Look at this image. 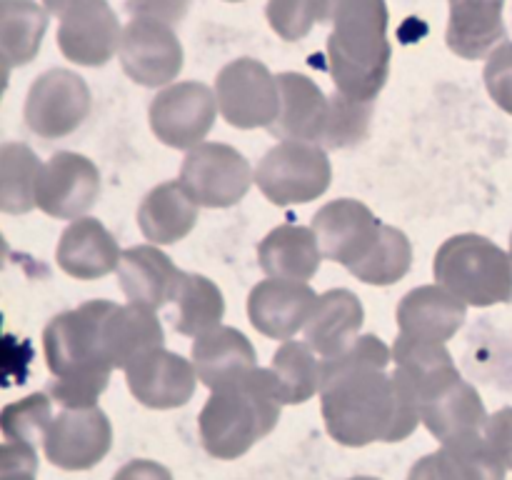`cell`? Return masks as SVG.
Segmentation results:
<instances>
[{
	"mask_svg": "<svg viewBox=\"0 0 512 480\" xmlns=\"http://www.w3.org/2000/svg\"><path fill=\"white\" fill-rule=\"evenodd\" d=\"M360 365L325 375L320 388L325 428L348 448L370 443H398L420 423V400L398 373Z\"/></svg>",
	"mask_w": 512,
	"mask_h": 480,
	"instance_id": "obj_1",
	"label": "cell"
},
{
	"mask_svg": "<svg viewBox=\"0 0 512 480\" xmlns=\"http://www.w3.org/2000/svg\"><path fill=\"white\" fill-rule=\"evenodd\" d=\"M110 300H88L80 308L55 315L43 330V350L55 375L48 395L63 408L95 405L110 383L113 363L105 355L103 325Z\"/></svg>",
	"mask_w": 512,
	"mask_h": 480,
	"instance_id": "obj_2",
	"label": "cell"
},
{
	"mask_svg": "<svg viewBox=\"0 0 512 480\" xmlns=\"http://www.w3.org/2000/svg\"><path fill=\"white\" fill-rule=\"evenodd\" d=\"M328 70L338 93L373 103L390 73L385 0H333Z\"/></svg>",
	"mask_w": 512,
	"mask_h": 480,
	"instance_id": "obj_3",
	"label": "cell"
},
{
	"mask_svg": "<svg viewBox=\"0 0 512 480\" xmlns=\"http://www.w3.org/2000/svg\"><path fill=\"white\" fill-rule=\"evenodd\" d=\"M280 405L270 368H255L245 378L215 388L198 415L203 448L220 460L240 458L273 433Z\"/></svg>",
	"mask_w": 512,
	"mask_h": 480,
	"instance_id": "obj_4",
	"label": "cell"
},
{
	"mask_svg": "<svg viewBox=\"0 0 512 480\" xmlns=\"http://www.w3.org/2000/svg\"><path fill=\"white\" fill-rule=\"evenodd\" d=\"M435 280L468 305L488 308L512 298V258L493 240L460 233L435 253Z\"/></svg>",
	"mask_w": 512,
	"mask_h": 480,
	"instance_id": "obj_5",
	"label": "cell"
},
{
	"mask_svg": "<svg viewBox=\"0 0 512 480\" xmlns=\"http://www.w3.org/2000/svg\"><path fill=\"white\" fill-rule=\"evenodd\" d=\"M333 180L323 145L280 140L255 168V183L273 205H300L318 200Z\"/></svg>",
	"mask_w": 512,
	"mask_h": 480,
	"instance_id": "obj_6",
	"label": "cell"
},
{
	"mask_svg": "<svg viewBox=\"0 0 512 480\" xmlns=\"http://www.w3.org/2000/svg\"><path fill=\"white\" fill-rule=\"evenodd\" d=\"M248 158L233 145L200 143L185 155L180 183L200 208H233L253 183Z\"/></svg>",
	"mask_w": 512,
	"mask_h": 480,
	"instance_id": "obj_7",
	"label": "cell"
},
{
	"mask_svg": "<svg viewBox=\"0 0 512 480\" xmlns=\"http://www.w3.org/2000/svg\"><path fill=\"white\" fill-rule=\"evenodd\" d=\"M220 115L233 128H270L280 113L278 78L260 60L240 58L225 65L215 78Z\"/></svg>",
	"mask_w": 512,
	"mask_h": 480,
	"instance_id": "obj_8",
	"label": "cell"
},
{
	"mask_svg": "<svg viewBox=\"0 0 512 480\" xmlns=\"http://www.w3.org/2000/svg\"><path fill=\"white\" fill-rule=\"evenodd\" d=\"M90 115V90L80 75L53 68L33 80L25 98V123L45 140L75 133Z\"/></svg>",
	"mask_w": 512,
	"mask_h": 480,
	"instance_id": "obj_9",
	"label": "cell"
},
{
	"mask_svg": "<svg viewBox=\"0 0 512 480\" xmlns=\"http://www.w3.org/2000/svg\"><path fill=\"white\" fill-rule=\"evenodd\" d=\"M218 115V98L198 80L168 85L150 103V128L170 148H195L210 133Z\"/></svg>",
	"mask_w": 512,
	"mask_h": 480,
	"instance_id": "obj_10",
	"label": "cell"
},
{
	"mask_svg": "<svg viewBox=\"0 0 512 480\" xmlns=\"http://www.w3.org/2000/svg\"><path fill=\"white\" fill-rule=\"evenodd\" d=\"M120 65L133 83L160 88L173 83L183 70V45L168 23L135 18L125 25L120 40Z\"/></svg>",
	"mask_w": 512,
	"mask_h": 480,
	"instance_id": "obj_11",
	"label": "cell"
},
{
	"mask_svg": "<svg viewBox=\"0 0 512 480\" xmlns=\"http://www.w3.org/2000/svg\"><path fill=\"white\" fill-rule=\"evenodd\" d=\"M100 195V173L93 160L60 150L40 168L35 205L58 220H78Z\"/></svg>",
	"mask_w": 512,
	"mask_h": 480,
	"instance_id": "obj_12",
	"label": "cell"
},
{
	"mask_svg": "<svg viewBox=\"0 0 512 480\" xmlns=\"http://www.w3.org/2000/svg\"><path fill=\"white\" fill-rule=\"evenodd\" d=\"M113 445L110 420L98 405L63 408L45 435V458L60 470H90Z\"/></svg>",
	"mask_w": 512,
	"mask_h": 480,
	"instance_id": "obj_13",
	"label": "cell"
},
{
	"mask_svg": "<svg viewBox=\"0 0 512 480\" xmlns=\"http://www.w3.org/2000/svg\"><path fill=\"white\" fill-rule=\"evenodd\" d=\"M120 23L105 0H80L60 15L58 48L70 63L98 68L120 50Z\"/></svg>",
	"mask_w": 512,
	"mask_h": 480,
	"instance_id": "obj_14",
	"label": "cell"
},
{
	"mask_svg": "<svg viewBox=\"0 0 512 480\" xmlns=\"http://www.w3.org/2000/svg\"><path fill=\"white\" fill-rule=\"evenodd\" d=\"M380 225L383 223L375 218L373 210L353 198L333 200L313 215V230L323 258L345 265L348 270L373 248Z\"/></svg>",
	"mask_w": 512,
	"mask_h": 480,
	"instance_id": "obj_15",
	"label": "cell"
},
{
	"mask_svg": "<svg viewBox=\"0 0 512 480\" xmlns=\"http://www.w3.org/2000/svg\"><path fill=\"white\" fill-rule=\"evenodd\" d=\"M128 388L138 403L153 410L180 408L198 385V370L190 360L165 348H153L125 368Z\"/></svg>",
	"mask_w": 512,
	"mask_h": 480,
	"instance_id": "obj_16",
	"label": "cell"
},
{
	"mask_svg": "<svg viewBox=\"0 0 512 480\" xmlns=\"http://www.w3.org/2000/svg\"><path fill=\"white\" fill-rule=\"evenodd\" d=\"M315 303L318 295L308 283L268 278L250 290L248 318L258 333L288 340L308 325Z\"/></svg>",
	"mask_w": 512,
	"mask_h": 480,
	"instance_id": "obj_17",
	"label": "cell"
},
{
	"mask_svg": "<svg viewBox=\"0 0 512 480\" xmlns=\"http://www.w3.org/2000/svg\"><path fill=\"white\" fill-rule=\"evenodd\" d=\"M420 423L440 443H453L483 433L488 425V413L478 390L465 383L463 375H455L420 400Z\"/></svg>",
	"mask_w": 512,
	"mask_h": 480,
	"instance_id": "obj_18",
	"label": "cell"
},
{
	"mask_svg": "<svg viewBox=\"0 0 512 480\" xmlns=\"http://www.w3.org/2000/svg\"><path fill=\"white\" fill-rule=\"evenodd\" d=\"M280 113L270 125V133L280 140H305L323 145L330 120V98L300 73H280Z\"/></svg>",
	"mask_w": 512,
	"mask_h": 480,
	"instance_id": "obj_19",
	"label": "cell"
},
{
	"mask_svg": "<svg viewBox=\"0 0 512 480\" xmlns=\"http://www.w3.org/2000/svg\"><path fill=\"white\" fill-rule=\"evenodd\" d=\"M465 308L468 303L440 283L420 285L400 300L395 318H398L400 335L445 343L463 328Z\"/></svg>",
	"mask_w": 512,
	"mask_h": 480,
	"instance_id": "obj_20",
	"label": "cell"
},
{
	"mask_svg": "<svg viewBox=\"0 0 512 480\" xmlns=\"http://www.w3.org/2000/svg\"><path fill=\"white\" fill-rule=\"evenodd\" d=\"M120 248L100 220L78 218L63 230L55 248V263L78 280H98L120 265Z\"/></svg>",
	"mask_w": 512,
	"mask_h": 480,
	"instance_id": "obj_21",
	"label": "cell"
},
{
	"mask_svg": "<svg viewBox=\"0 0 512 480\" xmlns=\"http://www.w3.org/2000/svg\"><path fill=\"white\" fill-rule=\"evenodd\" d=\"M183 270L155 245H135L120 255L118 285L130 303L163 308L178 293Z\"/></svg>",
	"mask_w": 512,
	"mask_h": 480,
	"instance_id": "obj_22",
	"label": "cell"
},
{
	"mask_svg": "<svg viewBox=\"0 0 512 480\" xmlns=\"http://www.w3.org/2000/svg\"><path fill=\"white\" fill-rule=\"evenodd\" d=\"M363 320L365 310L358 295L345 288L328 290L318 298L305 325V343L320 355V360L335 358L358 338Z\"/></svg>",
	"mask_w": 512,
	"mask_h": 480,
	"instance_id": "obj_23",
	"label": "cell"
},
{
	"mask_svg": "<svg viewBox=\"0 0 512 480\" xmlns=\"http://www.w3.org/2000/svg\"><path fill=\"white\" fill-rule=\"evenodd\" d=\"M255 360L258 358L253 343L238 328L228 325L198 335L193 343V365L198 370V380L210 390L223 388L253 373L258 368Z\"/></svg>",
	"mask_w": 512,
	"mask_h": 480,
	"instance_id": "obj_24",
	"label": "cell"
},
{
	"mask_svg": "<svg viewBox=\"0 0 512 480\" xmlns=\"http://www.w3.org/2000/svg\"><path fill=\"white\" fill-rule=\"evenodd\" d=\"M323 250L313 228L280 225L270 230L258 245V263L270 278L308 283L320 268Z\"/></svg>",
	"mask_w": 512,
	"mask_h": 480,
	"instance_id": "obj_25",
	"label": "cell"
},
{
	"mask_svg": "<svg viewBox=\"0 0 512 480\" xmlns=\"http://www.w3.org/2000/svg\"><path fill=\"white\" fill-rule=\"evenodd\" d=\"M503 0H450L448 48L465 60L485 58L503 40Z\"/></svg>",
	"mask_w": 512,
	"mask_h": 480,
	"instance_id": "obj_26",
	"label": "cell"
},
{
	"mask_svg": "<svg viewBox=\"0 0 512 480\" xmlns=\"http://www.w3.org/2000/svg\"><path fill=\"white\" fill-rule=\"evenodd\" d=\"M163 325L153 308L140 303L113 305L103 325L105 355L113 368H128L135 358L153 348H163Z\"/></svg>",
	"mask_w": 512,
	"mask_h": 480,
	"instance_id": "obj_27",
	"label": "cell"
},
{
	"mask_svg": "<svg viewBox=\"0 0 512 480\" xmlns=\"http://www.w3.org/2000/svg\"><path fill=\"white\" fill-rule=\"evenodd\" d=\"M198 220V203L180 180H168L150 190L138 208V228L153 245H173L183 240Z\"/></svg>",
	"mask_w": 512,
	"mask_h": 480,
	"instance_id": "obj_28",
	"label": "cell"
},
{
	"mask_svg": "<svg viewBox=\"0 0 512 480\" xmlns=\"http://www.w3.org/2000/svg\"><path fill=\"white\" fill-rule=\"evenodd\" d=\"M393 363L395 373L415 390L418 400H423L438 385L460 375L445 343L408 338V335H398V340H395Z\"/></svg>",
	"mask_w": 512,
	"mask_h": 480,
	"instance_id": "obj_29",
	"label": "cell"
},
{
	"mask_svg": "<svg viewBox=\"0 0 512 480\" xmlns=\"http://www.w3.org/2000/svg\"><path fill=\"white\" fill-rule=\"evenodd\" d=\"M48 30V8L35 0H3L0 3V50L5 70L33 63Z\"/></svg>",
	"mask_w": 512,
	"mask_h": 480,
	"instance_id": "obj_30",
	"label": "cell"
},
{
	"mask_svg": "<svg viewBox=\"0 0 512 480\" xmlns=\"http://www.w3.org/2000/svg\"><path fill=\"white\" fill-rule=\"evenodd\" d=\"M315 350L300 340H285L273 355L270 373L275 378L278 398L283 405L308 403L323 388V370Z\"/></svg>",
	"mask_w": 512,
	"mask_h": 480,
	"instance_id": "obj_31",
	"label": "cell"
},
{
	"mask_svg": "<svg viewBox=\"0 0 512 480\" xmlns=\"http://www.w3.org/2000/svg\"><path fill=\"white\" fill-rule=\"evenodd\" d=\"M173 300L175 308H178L173 328L180 335L198 338V335L220 328V320L225 315V298L218 285L205 275L183 273Z\"/></svg>",
	"mask_w": 512,
	"mask_h": 480,
	"instance_id": "obj_32",
	"label": "cell"
},
{
	"mask_svg": "<svg viewBox=\"0 0 512 480\" xmlns=\"http://www.w3.org/2000/svg\"><path fill=\"white\" fill-rule=\"evenodd\" d=\"M43 165L23 143H3L0 148V210L10 215L30 213L35 205V188Z\"/></svg>",
	"mask_w": 512,
	"mask_h": 480,
	"instance_id": "obj_33",
	"label": "cell"
},
{
	"mask_svg": "<svg viewBox=\"0 0 512 480\" xmlns=\"http://www.w3.org/2000/svg\"><path fill=\"white\" fill-rule=\"evenodd\" d=\"M410 263H413V245L408 235L393 225H380L373 248L358 265L350 268V273L368 285H395L408 275Z\"/></svg>",
	"mask_w": 512,
	"mask_h": 480,
	"instance_id": "obj_34",
	"label": "cell"
},
{
	"mask_svg": "<svg viewBox=\"0 0 512 480\" xmlns=\"http://www.w3.org/2000/svg\"><path fill=\"white\" fill-rule=\"evenodd\" d=\"M435 455L448 480H505V463L483 433L443 443Z\"/></svg>",
	"mask_w": 512,
	"mask_h": 480,
	"instance_id": "obj_35",
	"label": "cell"
},
{
	"mask_svg": "<svg viewBox=\"0 0 512 480\" xmlns=\"http://www.w3.org/2000/svg\"><path fill=\"white\" fill-rule=\"evenodd\" d=\"M50 423H53V398L45 393H33L18 403L5 405L0 415V430L5 440L33 445V448L45 443Z\"/></svg>",
	"mask_w": 512,
	"mask_h": 480,
	"instance_id": "obj_36",
	"label": "cell"
},
{
	"mask_svg": "<svg viewBox=\"0 0 512 480\" xmlns=\"http://www.w3.org/2000/svg\"><path fill=\"white\" fill-rule=\"evenodd\" d=\"M373 120V103L353 100L343 93L330 95V120L325 130L323 148L340 150L365 140Z\"/></svg>",
	"mask_w": 512,
	"mask_h": 480,
	"instance_id": "obj_37",
	"label": "cell"
},
{
	"mask_svg": "<svg viewBox=\"0 0 512 480\" xmlns=\"http://www.w3.org/2000/svg\"><path fill=\"white\" fill-rule=\"evenodd\" d=\"M333 0H268L270 28L283 40H300L315 23H330Z\"/></svg>",
	"mask_w": 512,
	"mask_h": 480,
	"instance_id": "obj_38",
	"label": "cell"
},
{
	"mask_svg": "<svg viewBox=\"0 0 512 480\" xmlns=\"http://www.w3.org/2000/svg\"><path fill=\"white\" fill-rule=\"evenodd\" d=\"M485 85L495 103L512 115V43H503L493 50L485 65Z\"/></svg>",
	"mask_w": 512,
	"mask_h": 480,
	"instance_id": "obj_39",
	"label": "cell"
},
{
	"mask_svg": "<svg viewBox=\"0 0 512 480\" xmlns=\"http://www.w3.org/2000/svg\"><path fill=\"white\" fill-rule=\"evenodd\" d=\"M38 455L33 445L5 440L0 448V480H35Z\"/></svg>",
	"mask_w": 512,
	"mask_h": 480,
	"instance_id": "obj_40",
	"label": "cell"
},
{
	"mask_svg": "<svg viewBox=\"0 0 512 480\" xmlns=\"http://www.w3.org/2000/svg\"><path fill=\"white\" fill-rule=\"evenodd\" d=\"M125 5L135 18H153L160 23L175 25L188 13L190 0H128Z\"/></svg>",
	"mask_w": 512,
	"mask_h": 480,
	"instance_id": "obj_41",
	"label": "cell"
},
{
	"mask_svg": "<svg viewBox=\"0 0 512 480\" xmlns=\"http://www.w3.org/2000/svg\"><path fill=\"white\" fill-rule=\"evenodd\" d=\"M485 438L490 440L505 468L512 470V408H503L490 415L488 425H485Z\"/></svg>",
	"mask_w": 512,
	"mask_h": 480,
	"instance_id": "obj_42",
	"label": "cell"
},
{
	"mask_svg": "<svg viewBox=\"0 0 512 480\" xmlns=\"http://www.w3.org/2000/svg\"><path fill=\"white\" fill-rule=\"evenodd\" d=\"M113 480H173V475L155 460H130L113 475Z\"/></svg>",
	"mask_w": 512,
	"mask_h": 480,
	"instance_id": "obj_43",
	"label": "cell"
},
{
	"mask_svg": "<svg viewBox=\"0 0 512 480\" xmlns=\"http://www.w3.org/2000/svg\"><path fill=\"white\" fill-rule=\"evenodd\" d=\"M408 480H448V478H445L443 468H440L438 455L430 453V455H425V458H420L418 463L410 468Z\"/></svg>",
	"mask_w": 512,
	"mask_h": 480,
	"instance_id": "obj_44",
	"label": "cell"
},
{
	"mask_svg": "<svg viewBox=\"0 0 512 480\" xmlns=\"http://www.w3.org/2000/svg\"><path fill=\"white\" fill-rule=\"evenodd\" d=\"M80 0H45V8H48V13H53V15H63V13H68L70 8H73V5H78Z\"/></svg>",
	"mask_w": 512,
	"mask_h": 480,
	"instance_id": "obj_45",
	"label": "cell"
},
{
	"mask_svg": "<svg viewBox=\"0 0 512 480\" xmlns=\"http://www.w3.org/2000/svg\"><path fill=\"white\" fill-rule=\"evenodd\" d=\"M350 480H378V478H368V475H363V478H350Z\"/></svg>",
	"mask_w": 512,
	"mask_h": 480,
	"instance_id": "obj_46",
	"label": "cell"
},
{
	"mask_svg": "<svg viewBox=\"0 0 512 480\" xmlns=\"http://www.w3.org/2000/svg\"><path fill=\"white\" fill-rule=\"evenodd\" d=\"M510 258H512V238H510Z\"/></svg>",
	"mask_w": 512,
	"mask_h": 480,
	"instance_id": "obj_47",
	"label": "cell"
}]
</instances>
